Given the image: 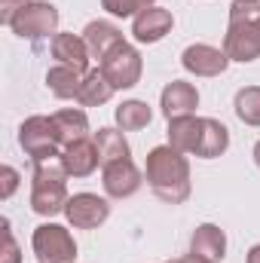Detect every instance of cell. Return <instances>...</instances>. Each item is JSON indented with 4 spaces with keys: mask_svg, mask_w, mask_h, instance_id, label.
I'll return each instance as SVG.
<instances>
[{
    "mask_svg": "<svg viewBox=\"0 0 260 263\" xmlns=\"http://www.w3.org/2000/svg\"><path fill=\"white\" fill-rule=\"evenodd\" d=\"M147 184L153 196L169 205H181L190 199V162L175 147H153L147 153Z\"/></svg>",
    "mask_w": 260,
    "mask_h": 263,
    "instance_id": "cell-1",
    "label": "cell"
},
{
    "mask_svg": "<svg viewBox=\"0 0 260 263\" xmlns=\"http://www.w3.org/2000/svg\"><path fill=\"white\" fill-rule=\"evenodd\" d=\"M67 168L62 153L59 156H46L34 162V184H31V208L40 217H52L59 211H65L67 205Z\"/></svg>",
    "mask_w": 260,
    "mask_h": 263,
    "instance_id": "cell-2",
    "label": "cell"
},
{
    "mask_svg": "<svg viewBox=\"0 0 260 263\" xmlns=\"http://www.w3.org/2000/svg\"><path fill=\"white\" fill-rule=\"evenodd\" d=\"M31 248L37 263H73L77 260V242L70 230L62 223H40L31 236Z\"/></svg>",
    "mask_w": 260,
    "mask_h": 263,
    "instance_id": "cell-3",
    "label": "cell"
},
{
    "mask_svg": "<svg viewBox=\"0 0 260 263\" xmlns=\"http://www.w3.org/2000/svg\"><path fill=\"white\" fill-rule=\"evenodd\" d=\"M12 34H18L22 40H46L59 34V9L46 0H31L15 18H12Z\"/></svg>",
    "mask_w": 260,
    "mask_h": 263,
    "instance_id": "cell-4",
    "label": "cell"
},
{
    "mask_svg": "<svg viewBox=\"0 0 260 263\" xmlns=\"http://www.w3.org/2000/svg\"><path fill=\"white\" fill-rule=\"evenodd\" d=\"M18 144L22 150L37 162V159H46V156H59L62 150V138L59 129L52 123V117H28L22 126H18Z\"/></svg>",
    "mask_w": 260,
    "mask_h": 263,
    "instance_id": "cell-5",
    "label": "cell"
},
{
    "mask_svg": "<svg viewBox=\"0 0 260 263\" xmlns=\"http://www.w3.org/2000/svg\"><path fill=\"white\" fill-rule=\"evenodd\" d=\"M98 70L107 77V83L114 89H132L141 83V73H144V62H141V52L132 46V43H120L114 52H107L101 62H98Z\"/></svg>",
    "mask_w": 260,
    "mask_h": 263,
    "instance_id": "cell-6",
    "label": "cell"
},
{
    "mask_svg": "<svg viewBox=\"0 0 260 263\" xmlns=\"http://www.w3.org/2000/svg\"><path fill=\"white\" fill-rule=\"evenodd\" d=\"M65 217L73 230H95L110 217V205L98 193H73L65 205Z\"/></svg>",
    "mask_w": 260,
    "mask_h": 263,
    "instance_id": "cell-7",
    "label": "cell"
},
{
    "mask_svg": "<svg viewBox=\"0 0 260 263\" xmlns=\"http://www.w3.org/2000/svg\"><path fill=\"white\" fill-rule=\"evenodd\" d=\"M144 175L138 172V165L132 159H117L110 165H101V184L104 193L110 199H129L141 190Z\"/></svg>",
    "mask_w": 260,
    "mask_h": 263,
    "instance_id": "cell-8",
    "label": "cell"
},
{
    "mask_svg": "<svg viewBox=\"0 0 260 263\" xmlns=\"http://www.w3.org/2000/svg\"><path fill=\"white\" fill-rule=\"evenodd\" d=\"M181 65H184L187 73H193V77H220V73L227 70V65H230V59H227V52L217 49V46L193 43V46L184 49Z\"/></svg>",
    "mask_w": 260,
    "mask_h": 263,
    "instance_id": "cell-9",
    "label": "cell"
},
{
    "mask_svg": "<svg viewBox=\"0 0 260 263\" xmlns=\"http://www.w3.org/2000/svg\"><path fill=\"white\" fill-rule=\"evenodd\" d=\"M159 107L165 114V120H178V117H193V110L199 107V92L193 83L187 80H172L162 95H159Z\"/></svg>",
    "mask_w": 260,
    "mask_h": 263,
    "instance_id": "cell-10",
    "label": "cell"
},
{
    "mask_svg": "<svg viewBox=\"0 0 260 263\" xmlns=\"http://www.w3.org/2000/svg\"><path fill=\"white\" fill-rule=\"evenodd\" d=\"M172 25H175V18H172L169 9H162V6H147L144 12L135 15V22H132V37H135L138 43H159V40L172 31Z\"/></svg>",
    "mask_w": 260,
    "mask_h": 263,
    "instance_id": "cell-11",
    "label": "cell"
},
{
    "mask_svg": "<svg viewBox=\"0 0 260 263\" xmlns=\"http://www.w3.org/2000/svg\"><path fill=\"white\" fill-rule=\"evenodd\" d=\"M62 159H65V168L70 178H89L101 165L95 138H83V141H73V144L62 147Z\"/></svg>",
    "mask_w": 260,
    "mask_h": 263,
    "instance_id": "cell-12",
    "label": "cell"
},
{
    "mask_svg": "<svg viewBox=\"0 0 260 263\" xmlns=\"http://www.w3.org/2000/svg\"><path fill=\"white\" fill-rule=\"evenodd\" d=\"M83 40H86V46H89V55L98 59V62H101L107 52H114L120 43H126V40H123V31H120L114 22H89L86 31H83Z\"/></svg>",
    "mask_w": 260,
    "mask_h": 263,
    "instance_id": "cell-13",
    "label": "cell"
},
{
    "mask_svg": "<svg viewBox=\"0 0 260 263\" xmlns=\"http://www.w3.org/2000/svg\"><path fill=\"white\" fill-rule=\"evenodd\" d=\"M190 251L205 257L208 263H220L227 257V236L217 223H202L193 230V239H190Z\"/></svg>",
    "mask_w": 260,
    "mask_h": 263,
    "instance_id": "cell-14",
    "label": "cell"
},
{
    "mask_svg": "<svg viewBox=\"0 0 260 263\" xmlns=\"http://www.w3.org/2000/svg\"><path fill=\"white\" fill-rule=\"evenodd\" d=\"M86 77H89V70H83V67H73V65H55L46 70V86H49V92L55 95V98H80V89H83V83H86Z\"/></svg>",
    "mask_w": 260,
    "mask_h": 263,
    "instance_id": "cell-15",
    "label": "cell"
},
{
    "mask_svg": "<svg viewBox=\"0 0 260 263\" xmlns=\"http://www.w3.org/2000/svg\"><path fill=\"white\" fill-rule=\"evenodd\" d=\"M230 147V132L224 123L211 120V117H202V132H199V144H196V153L199 159H214V156H224Z\"/></svg>",
    "mask_w": 260,
    "mask_h": 263,
    "instance_id": "cell-16",
    "label": "cell"
},
{
    "mask_svg": "<svg viewBox=\"0 0 260 263\" xmlns=\"http://www.w3.org/2000/svg\"><path fill=\"white\" fill-rule=\"evenodd\" d=\"M52 59L59 62V65H73V67H83V70H89V46H86V40L83 37H77V34H55L52 37Z\"/></svg>",
    "mask_w": 260,
    "mask_h": 263,
    "instance_id": "cell-17",
    "label": "cell"
},
{
    "mask_svg": "<svg viewBox=\"0 0 260 263\" xmlns=\"http://www.w3.org/2000/svg\"><path fill=\"white\" fill-rule=\"evenodd\" d=\"M199 132H202V117L169 120V147H175L178 153H196Z\"/></svg>",
    "mask_w": 260,
    "mask_h": 263,
    "instance_id": "cell-18",
    "label": "cell"
},
{
    "mask_svg": "<svg viewBox=\"0 0 260 263\" xmlns=\"http://www.w3.org/2000/svg\"><path fill=\"white\" fill-rule=\"evenodd\" d=\"M52 123H55V129H59L62 147L73 144V141L89 138V117H86L80 107H65V110L52 114Z\"/></svg>",
    "mask_w": 260,
    "mask_h": 263,
    "instance_id": "cell-19",
    "label": "cell"
},
{
    "mask_svg": "<svg viewBox=\"0 0 260 263\" xmlns=\"http://www.w3.org/2000/svg\"><path fill=\"white\" fill-rule=\"evenodd\" d=\"M95 147L101 156V165H110L117 159H129V141L123 129H98L95 132Z\"/></svg>",
    "mask_w": 260,
    "mask_h": 263,
    "instance_id": "cell-20",
    "label": "cell"
},
{
    "mask_svg": "<svg viewBox=\"0 0 260 263\" xmlns=\"http://www.w3.org/2000/svg\"><path fill=\"white\" fill-rule=\"evenodd\" d=\"M114 117H117V126L123 132H138V129H147V126H150L153 110H150L147 101L132 98V101H123V104L114 110Z\"/></svg>",
    "mask_w": 260,
    "mask_h": 263,
    "instance_id": "cell-21",
    "label": "cell"
},
{
    "mask_svg": "<svg viewBox=\"0 0 260 263\" xmlns=\"http://www.w3.org/2000/svg\"><path fill=\"white\" fill-rule=\"evenodd\" d=\"M117 89L107 83V77L101 73V70H89V77H86V83H83V89H80V104L83 107H101V104H107L110 101V95H114Z\"/></svg>",
    "mask_w": 260,
    "mask_h": 263,
    "instance_id": "cell-22",
    "label": "cell"
},
{
    "mask_svg": "<svg viewBox=\"0 0 260 263\" xmlns=\"http://www.w3.org/2000/svg\"><path fill=\"white\" fill-rule=\"evenodd\" d=\"M233 107H236V117H239L245 126H254V129H257L260 126V86H245V89H239Z\"/></svg>",
    "mask_w": 260,
    "mask_h": 263,
    "instance_id": "cell-23",
    "label": "cell"
},
{
    "mask_svg": "<svg viewBox=\"0 0 260 263\" xmlns=\"http://www.w3.org/2000/svg\"><path fill=\"white\" fill-rule=\"evenodd\" d=\"M101 6L110 12V15H117V18H135L138 12H144L147 6H153V0H101Z\"/></svg>",
    "mask_w": 260,
    "mask_h": 263,
    "instance_id": "cell-24",
    "label": "cell"
},
{
    "mask_svg": "<svg viewBox=\"0 0 260 263\" xmlns=\"http://www.w3.org/2000/svg\"><path fill=\"white\" fill-rule=\"evenodd\" d=\"M3 254H0V263H22V254H18V242L12 239V230H9V220L3 217Z\"/></svg>",
    "mask_w": 260,
    "mask_h": 263,
    "instance_id": "cell-25",
    "label": "cell"
},
{
    "mask_svg": "<svg viewBox=\"0 0 260 263\" xmlns=\"http://www.w3.org/2000/svg\"><path fill=\"white\" fill-rule=\"evenodd\" d=\"M0 181H3L0 199H9L12 193H15V187H18V172H15L12 165H3V168H0Z\"/></svg>",
    "mask_w": 260,
    "mask_h": 263,
    "instance_id": "cell-26",
    "label": "cell"
},
{
    "mask_svg": "<svg viewBox=\"0 0 260 263\" xmlns=\"http://www.w3.org/2000/svg\"><path fill=\"white\" fill-rule=\"evenodd\" d=\"M31 0H0V22L3 25H12V18L28 6Z\"/></svg>",
    "mask_w": 260,
    "mask_h": 263,
    "instance_id": "cell-27",
    "label": "cell"
},
{
    "mask_svg": "<svg viewBox=\"0 0 260 263\" xmlns=\"http://www.w3.org/2000/svg\"><path fill=\"white\" fill-rule=\"evenodd\" d=\"M169 263H208V260H205V257H199V254H193V251H190V254H184V257H175V260H169Z\"/></svg>",
    "mask_w": 260,
    "mask_h": 263,
    "instance_id": "cell-28",
    "label": "cell"
},
{
    "mask_svg": "<svg viewBox=\"0 0 260 263\" xmlns=\"http://www.w3.org/2000/svg\"><path fill=\"white\" fill-rule=\"evenodd\" d=\"M248 263H260V245H254V248L248 251Z\"/></svg>",
    "mask_w": 260,
    "mask_h": 263,
    "instance_id": "cell-29",
    "label": "cell"
},
{
    "mask_svg": "<svg viewBox=\"0 0 260 263\" xmlns=\"http://www.w3.org/2000/svg\"><path fill=\"white\" fill-rule=\"evenodd\" d=\"M254 162H257V168H260V141L254 144Z\"/></svg>",
    "mask_w": 260,
    "mask_h": 263,
    "instance_id": "cell-30",
    "label": "cell"
},
{
    "mask_svg": "<svg viewBox=\"0 0 260 263\" xmlns=\"http://www.w3.org/2000/svg\"><path fill=\"white\" fill-rule=\"evenodd\" d=\"M254 31H257V37H260V15L254 18Z\"/></svg>",
    "mask_w": 260,
    "mask_h": 263,
    "instance_id": "cell-31",
    "label": "cell"
},
{
    "mask_svg": "<svg viewBox=\"0 0 260 263\" xmlns=\"http://www.w3.org/2000/svg\"><path fill=\"white\" fill-rule=\"evenodd\" d=\"M248 3H260V0H248Z\"/></svg>",
    "mask_w": 260,
    "mask_h": 263,
    "instance_id": "cell-32",
    "label": "cell"
}]
</instances>
